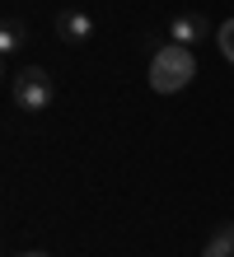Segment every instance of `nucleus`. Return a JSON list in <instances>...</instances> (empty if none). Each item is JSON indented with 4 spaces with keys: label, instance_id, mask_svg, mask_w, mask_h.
I'll use <instances>...</instances> for the list:
<instances>
[{
    "label": "nucleus",
    "instance_id": "nucleus-6",
    "mask_svg": "<svg viewBox=\"0 0 234 257\" xmlns=\"http://www.w3.org/2000/svg\"><path fill=\"white\" fill-rule=\"evenodd\" d=\"M24 38H28V33H24V24L10 14L5 28H0V52H19V47H24Z\"/></svg>",
    "mask_w": 234,
    "mask_h": 257
},
{
    "label": "nucleus",
    "instance_id": "nucleus-1",
    "mask_svg": "<svg viewBox=\"0 0 234 257\" xmlns=\"http://www.w3.org/2000/svg\"><path fill=\"white\" fill-rule=\"evenodd\" d=\"M197 80V56L192 47H183V42H169L150 56V89L154 94H178Z\"/></svg>",
    "mask_w": 234,
    "mask_h": 257
},
{
    "label": "nucleus",
    "instance_id": "nucleus-3",
    "mask_svg": "<svg viewBox=\"0 0 234 257\" xmlns=\"http://www.w3.org/2000/svg\"><path fill=\"white\" fill-rule=\"evenodd\" d=\"M56 33L66 42H89L94 38V14L89 10H61L56 14Z\"/></svg>",
    "mask_w": 234,
    "mask_h": 257
},
{
    "label": "nucleus",
    "instance_id": "nucleus-8",
    "mask_svg": "<svg viewBox=\"0 0 234 257\" xmlns=\"http://www.w3.org/2000/svg\"><path fill=\"white\" fill-rule=\"evenodd\" d=\"M14 257H47V252H14Z\"/></svg>",
    "mask_w": 234,
    "mask_h": 257
},
{
    "label": "nucleus",
    "instance_id": "nucleus-4",
    "mask_svg": "<svg viewBox=\"0 0 234 257\" xmlns=\"http://www.w3.org/2000/svg\"><path fill=\"white\" fill-rule=\"evenodd\" d=\"M169 33H174V42H183V47H192V42L211 38V24H206V14H174Z\"/></svg>",
    "mask_w": 234,
    "mask_h": 257
},
{
    "label": "nucleus",
    "instance_id": "nucleus-7",
    "mask_svg": "<svg viewBox=\"0 0 234 257\" xmlns=\"http://www.w3.org/2000/svg\"><path fill=\"white\" fill-rule=\"evenodd\" d=\"M215 38H220V52H225V61H234V19H225Z\"/></svg>",
    "mask_w": 234,
    "mask_h": 257
},
{
    "label": "nucleus",
    "instance_id": "nucleus-5",
    "mask_svg": "<svg viewBox=\"0 0 234 257\" xmlns=\"http://www.w3.org/2000/svg\"><path fill=\"white\" fill-rule=\"evenodd\" d=\"M201 257H234V224H220L215 229V238L206 243V252Z\"/></svg>",
    "mask_w": 234,
    "mask_h": 257
},
{
    "label": "nucleus",
    "instance_id": "nucleus-2",
    "mask_svg": "<svg viewBox=\"0 0 234 257\" xmlns=\"http://www.w3.org/2000/svg\"><path fill=\"white\" fill-rule=\"evenodd\" d=\"M10 98H14L19 112H42V108H52L56 84H52V75L42 66H24V70H14V80H10Z\"/></svg>",
    "mask_w": 234,
    "mask_h": 257
}]
</instances>
